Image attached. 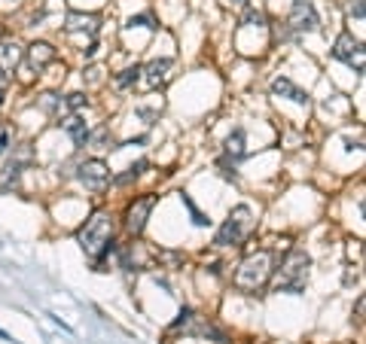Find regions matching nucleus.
Returning a JSON list of instances; mask_svg holds the SVG:
<instances>
[{
	"label": "nucleus",
	"instance_id": "nucleus-1",
	"mask_svg": "<svg viewBox=\"0 0 366 344\" xmlns=\"http://www.w3.org/2000/svg\"><path fill=\"white\" fill-rule=\"evenodd\" d=\"M113 235H116V226H113V217L98 210L86 219V226L77 231V241L83 247L86 256L92 259H104L107 253H113Z\"/></svg>",
	"mask_w": 366,
	"mask_h": 344
},
{
	"label": "nucleus",
	"instance_id": "nucleus-2",
	"mask_svg": "<svg viewBox=\"0 0 366 344\" xmlns=\"http://www.w3.org/2000/svg\"><path fill=\"white\" fill-rule=\"evenodd\" d=\"M309 265H311V259L305 256L302 250H290L287 259H284L281 268H278L274 289H278V292H290V296H299V292L305 289V280H309Z\"/></svg>",
	"mask_w": 366,
	"mask_h": 344
},
{
	"label": "nucleus",
	"instance_id": "nucleus-3",
	"mask_svg": "<svg viewBox=\"0 0 366 344\" xmlns=\"http://www.w3.org/2000/svg\"><path fill=\"white\" fill-rule=\"evenodd\" d=\"M269 277H272V253L260 250V253H253V256H248L241 262V268L235 275V287L248 289V292H257V289L266 287Z\"/></svg>",
	"mask_w": 366,
	"mask_h": 344
},
{
	"label": "nucleus",
	"instance_id": "nucleus-4",
	"mask_svg": "<svg viewBox=\"0 0 366 344\" xmlns=\"http://www.w3.org/2000/svg\"><path fill=\"white\" fill-rule=\"evenodd\" d=\"M250 229H253V210L248 205H238V207H232V214L226 217V222L217 229L214 244L217 247H235L250 235Z\"/></svg>",
	"mask_w": 366,
	"mask_h": 344
},
{
	"label": "nucleus",
	"instance_id": "nucleus-5",
	"mask_svg": "<svg viewBox=\"0 0 366 344\" xmlns=\"http://www.w3.org/2000/svg\"><path fill=\"white\" fill-rule=\"evenodd\" d=\"M77 177L89 192H104L110 186V180H113L110 177V168L101 159H86L83 165L77 168Z\"/></svg>",
	"mask_w": 366,
	"mask_h": 344
},
{
	"label": "nucleus",
	"instance_id": "nucleus-6",
	"mask_svg": "<svg viewBox=\"0 0 366 344\" xmlns=\"http://www.w3.org/2000/svg\"><path fill=\"white\" fill-rule=\"evenodd\" d=\"M156 207V195H140V198H135L128 205V210H126V229H128V235H140V231L147 229V217H150V210Z\"/></svg>",
	"mask_w": 366,
	"mask_h": 344
},
{
	"label": "nucleus",
	"instance_id": "nucleus-7",
	"mask_svg": "<svg viewBox=\"0 0 366 344\" xmlns=\"http://www.w3.org/2000/svg\"><path fill=\"white\" fill-rule=\"evenodd\" d=\"M333 58H339V62L357 67V74H363V46H360V40H354L351 34H342L339 40H336Z\"/></svg>",
	"mask_w": 366,
	"mask_h": 344
},
{
	"label": "nucleus",
	"instance_id": "nucleus-8",
	"mask_svg": "<svg viewBox=\"0 0 366 344\" xmlns=\"http://www.w3.org/2000/svg\"><path fill=\"white\" fill-rule=\"evenodd\" d=\"M321 18L314 13L311 0H293V9H290V28L293 31H318Z\"/></svg>",
	"mask_w": 366,
	"mask_h": 344
},
{
	"label": "nucleus",
	"instance_id": "nucleus-9",
	"mask_svg": "<svg viewBox=\"0 0 366 344\" xmlns=\"http://www.w3.org/2000/svg\"><path fill=\"white\" fill-rule=\"evenodd\" d=\"M272 95L274 98H287V101H293V104H299V107H309V95H305L299 86H293L287 76L274 79V83H272Z\"/></svg>",
	"mask_w": 366,
	"mask_h": 344
},
{
	"label": "nucleus",
	"instance_id": "nucleus-10",
	"mask_svg": "<svg viewBox=\"0 0 366 344\" xmlns=\"http://www.w3.org/2000/svg\"><path fill=\"white\" fill-rule=\"evenodd\" d=\"M171 67H174V62H171V58H159V62H152V64L147 67V86H150V88L165 86Z\"/></svg>",
	"mask_w": 366,
	"mask_h": 344
},
{
	"label": "nucleus",
	"instance_id": "nucleus-11",
	"mask_svg": "<svg viewBox=\"0 0 366 344\" xmlns=\"http://www.w3.org/2000/svg\"><path fill=\"white\" fill-rule=\"evenodd\" d=\"M55 58V49L49 46V43H34L30 46V55H28V64H30V70H43L49 62Z\"/></svg>",
	"mask_w": 366,
	"mask_h": 344
},
{
	"label": "nucleus",
	"instance_id": "nucleus-12",
	"mask_svg": "<svg viewBox=\"0 0 366 344\" xmlns=\"http://www.w3.org/2000/svg\"><path fill=\"white\" fill-rule=\"evenodd\" d=\"M67 31H70V34H74V31H89L92 37H95L98 18H95V16H83V13H70V16H67Z\"/></svg>",
	"mask_w": 366,
	"mask_h": 344
},
{
	"label": "nucleus",
	"instance_id": "nucleus-13",
	"mask_svg": "<svg viewBox=\"0 0 366 344\" xmlns=\"http://www.w3.org/2000/svg\"><path fill=\"white\" fill-rule=\"evenodd\" d=\"M65 128H67V134L74 137L77 147H86V144H89V134H92V131H89V125H86L79 116H70L67 122H65Z\"/></svg>",
	"mask_w": 366,
	"mask_h": 344
},
{
	"label": "nucleus",
	"instance_id": "nucleus-14",
	"mask_svg": "<svg viewBox=\"0 0 366 344\" xmlns=\"http://www.w3.org/2000/svg\"><path fill=\"white\" fill-rule=\"evenodd\" d=\"M18 62H22V52H18L16 43L13 46H9V43L0 46V70H6V74H9V70H16Z\"/></svg>",
	"mask_w": 366,
	"mask_h": 344
},
{
	"label": "nucleus",
	"instance_id": "nucleus-15",
	"mask_svg": "<svg viewBox=\"0 0 366 344\" xmlns=\"http://www.w3.org/2000/svg\"><path fill=\"white\" fill-rule=\"evenodd\" d=\"M244 156V131L241 128H235L229 134V140H226V159H232V161H238Z\"/></svg>",
	"mask_w": 366,
	"mask_h": 344
},
{
	"label": "nucleus",
	"instance_id": "nucleus-16",
	"mask_svg": "<svg viewBox=\"0 0 366 344\" xmlns=\"http://www.w3.org/2000/svg\"><path fill=\"white\" fill-rule=\"evenodd\" d=\"M140 74H144V70H140L138 64H135V67H126V70H122V74L116 76V86H119V88H128V86H135Z\"/></svg>",
	"mask_w": 366,
	"mask_h": 344
},
{
	"label": "nucleus",
	"instance_id": "nucleus-17",
	"mask_svg": "<svg viewBox=\"0 0 366 344\" xmlns=\"http://www.w3.org/2000/svg\"><path fill=\"white\" fill-rule=\"evenodd\" d=\"M144 168H147V161L140 159L138 165H131V168L126 171V174H119V177H116V183H119V186H126V183H131V180H138L140 174H144Z\"/></svg>",
	"mask_w": 366,
	"mask_h": 344
},
{
	"label": "nucleus",
	"instance_id": "nucleus-18",
	"mask_svg": "<svg viewBox=\"0 0 366 344\" xmlns=\"http://www.w3.org/2000/svg\"><path fill=\"white\" fill-rule=\"evenodd\" d=\"M180 198H183V205H187V210L192 214V222H196V226H211V219H208L205 214H201V210H199L196 205H192V198H189V195H180Z\"/></svg>",
	"mask_w": 366,
	"mask_h": 344
},
{
	"label": "nucleus",
	"instance_id": "nucleus-19",
	"mask_svg": "<svg viewBox=\"0 0 366 344\" xmlns=\"http://www.w3.org/2000/svg\"><path fill=\"white\" fill-rule=\"evenodd\" d=\"M107 137H110V128L104 125V128H98L95 134H89V144L98 147V149H107Z\"/></svg>",
	"mask_w": 366,
	"mask_h": 344
},
{
	"label": "nucleus",
	"instance_id": "nucleus-20",
	"mask_svg": "<svg viewBox=\"0 0 366 344\" xmlns=\"http://www.w3.org/2000/svg\"><path fill=\"white\" fill-rule=\"evenodd\" d=\"M135 25H144V28H150V31H156V18H152V16H138V18H131V22H128V28H135Z\"/></svg>",
	"mask_w": 366,
	"mask_h": 344
},
{
	"label": "nucleus",
	"instance_id": "nucleus-21",
	"mask_svg": "<svg viewBox=\"0 0 366 344\" xmlns=\"http://www.w3.org/2000/svg\"><path fill=\"white\" fill-rule=\"evenodd\" d=\"M65 104H67L70 110H79V107L86 104V95H79V92H77V95H67V101H65Z\"/></svg>",
	"mask_w": 366,
	"mask_h": 344
},
{
	"label": "nucleus",
	"instance_id": "nucleus-22",
	"mask_svg": "<svg viewBox=\"0 0 366 344\" xmlns=\"http://www.w3.org/2000/svg\"><path fill=\"white\" fill-rule=\"evenodd\" d=\"M348 13L360 22V18H363V0H351V4H348Z\"/></svg>",
	"mask_w": 366,
	"mask_h": 344
},
{
	"label": "nucleus",
	"instance_id": "nucleus-23",
	"mask_svg": "<svg viewBox=\"0 0 366 344\" xmlns=\"http://www.w3.org/2000/svg\"><path fill=\"white\" fill-rule=\"evenodd\" d=\"M6 147H9V134H0V153H4Z\"/></svg>",
	"mask_w": 366,
	"mask_h": 344
},
{
	"label": "nucleus",
	"instance_id": "nucleus-24",
	"mask_svg": "<svg viewBox=\"0 0 366 344\" xmlns=\"http://www.w3.org/2000/svg\"><path fill=\"white\" fill-rule=\"evenodd\" d=\"M223 4H226V6H241L244 0H223Z\"/></svg>",
	"mask_w": 366,
	"mask_h": 344
},
{
	"label": "nucleus",
	"instance_id": "nucleus-25",
	"mask_svg": "<svg viewBox=\"0 0 366 344\" xmlns=\"http://www.w3.org/2000/svg\"><path fill=\"white\" fill-rule=\"evenodd\" d=\"M0 104H4V88H0Z\"/></svg>",
	"mask_w": 366,
	"mask_h": 344
},
{
	"label": "nucleus",
	"instance_id": "nucleus-26",
	"mask_svg": "<svg viewBox=\"0 0 366 344\" xmlns=\"http://www.w3.org/2000/svg\"><path fill=\"white\" fill-rule=\"evenodd\" d=\"M0 37H4V31H0Z\"/></svg>",
	"mask_w": 366,
	"mask_h": 344
},
{
	"label": "nucleus",
	"instance_id": "nucleus-27",
	"mask_svg": "<svg viewBox=\"0 0 366 344\" xmlns=\"http://www.w3.org/2000/svg\"><path fill=\"white\" fill-rule=\"evenodd\" d=\"M16 4H18V0H16Z\"/></svg>",
	"mask_w": 366,
	"mask_h": 344
}]
</instances>
